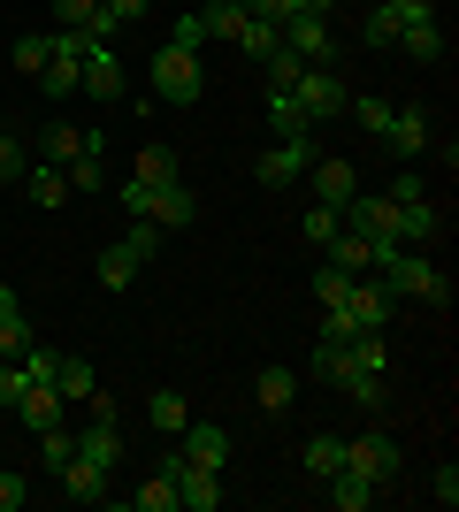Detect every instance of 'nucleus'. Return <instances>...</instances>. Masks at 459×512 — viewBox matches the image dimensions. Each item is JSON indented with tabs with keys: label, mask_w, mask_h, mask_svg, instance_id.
<instances>
[{
	"label": "nucleus",
	"mask_w": 459,
	"mask_h": 512,
	"mask_svg": "<svg viewBox=\"0 0 459 512\" xmlns=\"http://www.w3.org/2000/svg\"><path fill=\"white\" fill-rule=\"evenodd\" d=\"M383 192H391V199H398V207H406V199H429V176H421V169H414V161H406V169H398V176H391V184H383Z\"/></svg>",
	"instance_id": "43"
},
{
	"label": "nucleus",
	"mask_w": 459,
	"mask_h": 512,
	"mask_svg": "<svg viewBox=\"0 0 459 512\" xmlns=\"http://www.w3.org/2000/svg\"><path fill=\"white\" fill-rule=\"evenodd\" d=\"M31 344H39V337H31V321H0V360H23V352H31Z\"/></svg>",
	"instance_id": "40"
},
{
	"label": "nucleus",
	"mask_w": 459,
	"mask_h": 512,
	"mask_svg": "<svg viewBox=\"0 0 459 512\" xmlns=\"http://www.w3.org/2000/svg\"><path fill=\"white\" fill-rule=\"evenodd\" d=\"M16 69H23V77H39V69H46V31H23V39H16Z\"/></svg>",
	"instance_id": "44"
},
{
	"label": "nucleus",
	"mask_w": 459,
	"mask_h": 512,
	"mask_svg": "<svg viewBox=\"0 0 459 512\" xmlns=\"http://www.w3.org/2000/svg\"><path fill=\"white\" fill-rule=\"evenodd\" d=\"M69 451H77V428H62V421H54V428H39V459H46L54 474L69 467Z\"/></svg>",
	"instance_id": "34"
},
{
	"label": "nucleus",
	"mask_w": 459,
	"mask_h": 512,
	"mask_svg": "<svg viewBox=\"0 0 459 512\" xmlns=\"http://www.w3.org/2000/svg\"><path fill=\"white\" fill-rule=\"evenodd\" d=\"M199 92H207V69H199L192 46H161L153 54V100H169V107H199Z\"/></svg>",
	"instance_id": "2"
},
{
	"label": "nucleus",
	"mask_w": 459,
	"mask_h": 512,
	"mask_svg": "<svg viewBox=\"0 0 459 512\" xmlns=\"http://www.w3.org/2000/svg\"><path fill=\"white\" fill-rule=\"evenodd\" d=\"M69 192H108V153H77L69 161Z\"/></svg>",
	"instance_id": "32"
},
{
	"label": "nucleus",
	"mask_w": 459,
	"mask_h": 512,
	"mask_svg": "<svg viewBox=\"0 0 459 512\" xmlns=\"http://www.w3.org/2000/svg\"><path fill=\"white\" fill-rule=\"evenodd\" d=\"M306 169H314V138H276L261 153V184H299Z\"/></svg>",
	"instance_id": "13"
},
{
	"label": "nucleus",
	"mask_w": 459,
	"mask_h": 512,
	"mask_svg": "<svg viewBox=\"0 0 459 512\" xmlns=\"http://www.w3.org/2000/svg\"><path fill=\"white\" fill-rule=\"evenodd\" d=\"M62 490H69V505H108V497H115V474H108V467H92V459H77V451H69V467H62Z\"/></svg>",
	"instance_id": "14"
},
{
	"label": "nucleus",
	"mask_w": 459,
	"mask_h": 512,
	"mask_svg": "<svg viewBox=\"0 0 459 512\" xmlns=\"http://www.w3.org/2000/svg\"><path fill=\"white\" fill-rule=\"evenodd\" d=\"M284 46V23H261V16H245V31H238V54H253V62H268Z\"/></svg>",
	"instance_id": "30"
},
{
	"label": "nucleus",
	"mask_w": 459,
	"mask_h": 512,
	"mask_svg": "<svg viewBox=\"0 0 459 512\" xmlns=\"http://www.w3.org/2000/svg\"><path fill=\"white\" fill-rule=\"evenodd\" d=\"M100 23V0H54V31H92Z\"/></svg>",
	"instance_id": "36"
},
{
	"label": "nucleus",
	"mask_w": 459,
	"mask_h": 512,
	"mask_svg": "<svg viewBox=\"0 0 459 512\" xmlns=\"http://www.w3.org/2000/svg\"><path fill=\"white\" fill-rule=\"evenodd\" d=\"M337 390H345L352 406H368V413H383V375H375V367H345V375H337Z\"/></svg>",
	"instance_id": "27"
},
{
	"label": "nucleus",
	"mask_w": 459,
	"mask_h": 512,
	"mask_svg": "<svg viewBox=\"0 0 459 512\" xmlns=\"http://www.w3.org/2000/svg\"><path fill=\"white\" fill-rule=\"evenodd\" d=\"M169 39H176V46H192V54L207 46V23H199V8H192V16H176V31H169Z\"/></svg>",
	"instance_id": "48"
},
{
	"label": "nucleus",
	"mask_w": 459,
	"mask_h": 512,
	"mask_svg": "<svg viewBox=\"0 0 459 512\" xmlns=\"http://www.w3.org/2000/svg\"><path fill=\"white\" fill-rule=\"evenodd\" d=\"M54 390H62V406H85L92 390H100V375H92L85 360H69V352H62V375H54Z\"/></svg>",
	"instance_id": "29"
},
{
	"label": "nucleus",
	"mask_w": 459,
	"mask_h": 512,
	"mask_svg": "<svg viewBox=\"0 0 459 512\" xmlns=\"http://www.w3.org/2000/svg\"><path fill=\"white\" fill-rule=\"evenodd\" d=\"M429 123H437L429 107H391V123L375 130V138H383V146H391L398 161H421V153L437 146V130H429Z\"/></svg>",
	"instance_id": "6"
},
{
	"label": "nucleus",
	"mask_w": 459,
	"mask_h": 512,
	"mask_svg": "<svg viewBox=\"0 0 459 512\" xmlns=\"http://www.w3.org/2000/svg\"><path fill=\"white\" fill-rule=\"evenodd\" d=\"M398 54H406V62H437V54H444V23L437 16H414L406 31H398Z\"/></svg>",
	"instance_id": "22"
},
{
	"label": "nucleus",
	"mask_w": 459,
	"mask_h": 512,
	"mask_svg": "<svg viewBox=\"0 0 459 512\" xmlns=\"http://www.w3.org/2000/svg\"><path fill=\"white\" fill-rule=\"evenodd\" d=\"M77 92H92V100H123V54H115V39L85 46V85H77Z\"/></svg>",
	"instance_id": "8"
},
{
	"label": "nucleus",
	"mask_w": 459,
	"mask_h": 512,
	"mask_svg": "<svg viewBox=\"0 0 459 512\" xmlns=\"http://www.w3.org/2000/svg\"><path fill=\"white\" fill-rule=\"evenodd\" d=\"M322 490H329V505H337V512H368L375 497H383V482H368L360 467H337V474L322 482Z\"/></svg>",
	"instance_id": "17"
},
{
	"label": "nucleus",
	"mask_w": 459,
	"mask_h": 512,
	"mask_svg": "<svg viewBox=\"0 0 459 512\" xmlns=\"http://www.w3.org/2000/svg\"><path fill=\"white\" fill-rule=\"evenodd\" d=\"M299 54H291V46H276V54H268V85H299Z\"/></svg>",
	"instance_id": "46"
},
{
	"label": "nucleus",
	"mask_w": 459,
	"mask_h": 512,
	"mask_svg": "<svg viewBox=\"0 0 459 512\" xmlns=\"http://www.w3.org/2000/svg\"><path fill=\"white\" fill-rule=\"evenodd\" d=\"M77 459L123 474V428H115V413H92V428H77Z\"/></svg>",
	"instance_id": "9"
},
{
	"label": "nucleus",
	"mask_w": 459,
	"mask_h": 512,
	"mask_svg": "<svg viewBox=\"0 0 459 512\" xmlns=\"http://www.w3.org/2000/svg\"><path fill=\"white\" fill-rule=\"evenodd\" d=\"M268 130H276V138H306V130H314L291 85H268Z\"/></svg>",
	"instance_id": "21"
},
{
	"label": "nucleus",
	"mask_w": 459,
	"mask_h": 512,
	"mask_svg": "<svg viewBox=\"0 0 459 512\" xmlns=\"http://www.w3.org/2000/svg\"><path fill=\"white\" fill-rule=\"evenodd\" d=\"M77 153H108L92 123H54V130H46V161H62V169H69Z\"/></svg>",
	"instance_id": "19"
},
{
	"label": "nucleus",
	"mask_w": 459,
	"mask_h": 512,
	"mask_svg": "<svg viewBox=\"0 0 459 512\" xmlns=\"http://www.w3.org/2000/svg\"><path fill=\"white\" fill-rule=\"evenodd\" d=\"M146 421L161 428V436H184V421H192V406H184L176 390H153V398H146Z\"/></svg>",
	"instance_id": "28"
},
{
	"label": "nucleus",
	"mask_w": 459,
	"mask_h": 512,
	"mask_svg": "<svg viewBox=\"0 0 459 512\" xmlns=\"http://www.w3.org/2000/svg\"><path fill=\"white\" fill-rule=\"evenodd\" d=\"M245 16H253L245 0H207V8H199V23H207V39H230V46H238Z\"/></svg>",
	"instance_id": "24"
},
{
	"label": "nucleus",
	"mask_w": 459,
	"mask_h": 512,
	"mask_svg": "<svg viewBox=\"0 0 459 512\" xmlns=\"http://www.w3.org/2000/svg\"><path fill=\"white\" fill-rule=\"evenodd\" d=\"M368 268L383 276V291H391V299H429V306L452 299V276H444V268L421 253V245H391V237H375Z\"/></svg>",
	"instance_id": "1"
},
{
	"label": "nucleus",
	"mask_w": 459,
	"mask_h": 512,
	"mask_svg": "<svg viewBox=\"0 0 459 512\" xmlns=\"http://www.w3.org/2000/svg\"><path fill=\"white\" fill-rule=\"evenodd\" d=\"M8 421H23V428H54V421H69V406H62V390L54 383H31L16 398V413H8Z\"/></svg>",
	"instance_id": "18"
},
{
	"label": "nucleus",
	"mask_w": 459,
	"mask_h": 512,
	"mask_svg": "<svg viewBox=\"0 0 459 512\" xmlns=\"http://www.w3.org/2000/svg\"><path fill=\"white\" fill-rule=\"evenodd\" d=\"M138 512H176V482L161 467L146 474V482H138Z\"/></svg>",
	"instance_id": "35"
},
{
	"label": "nucleus",
	"mask_w": 459,
	"mask_h": 512,
	"mask_svg": "<svg viewBox=\"0 0 459 512\" xmlns=\"http://www.w3.org/2000/svg\"><path fill=\"white\" fill-rule=\"evenodd\" d=\"M437 230H444L437 199H406L398 207V245H437Z\"/></svg>",
	"instance_id": "20"
},
{
	"label": "nucleus",
	"mask_w": 459,
	"mask_h": 512,
	"mask_svg": "<svg viewBox=\"0 0 459 512\" xmlns=\"http://www.w3.org/2000/svg\"><path fill=\"white\" fill-rule=\"evenodd\" d=\"M146 222H153L161 237H169V230H192V222H199V199H192V184H153V207H146Z\"/></svg>",
	"instance_id": "10"
},
{
	"label": "nucleus",
	"mask_w": 459,
	"mask_h": 512,
	"mask_svg": "<svg viewBox=\"0 0 459 512\" xmlns=\"http://www.w3.org/2000/svg\"><path fill=\"white\" fill-rule=\"evenodd\" d=\"M360 276H368V268H360ZM345 291H352V268L322 260V268H314V299H322V306H345Z\"/></svg>",
	"instance_id": "31"
},
{
	"label": "nucleus",
	"mask_w": 459,
	"mask_h": 512,
	"mask_svg": "<svg viewBox=\"0 0 459 512\" xmlns=\"http://www.w3.org/2000/svg\"><path fill=\"white\" fill-rule=\"evenodd\" d=\"M398 8V23H414V16H437V0H391Z\"/></svg>",
	"instance_id": "51"
},
{
	"label": "nucleus",
	"mask_w": 459,
	"mask_h": 512,
	"mask_svg": "<svg viewBox=\"0 0 459 512\" xmlns=\"http://www.w3.org/2000/svg\"><path fill=\"white\" fill-rule=\"evenodd\" d=\"M299 459H306V474H314V482H329V474L345 467V436H306Z\"/></svg>",
	"instance_id": "26"
},
{
	"label": "nucleus",
	"mask_w": 459,
	"mask_h": 512,
	"mask_svg": "<svg viewBox=\"0 0 459 512\" xmlns=\"http://www.w3.org/2000/svg\"><path fill=\"white\" fill-rule=\"evenodd\" d=\"M306 237H314V245H329V237L345 230V207H322V199H314V207H306V222H299Z\"/></svg>",
	"instance_id": "37"
},
{
	"label": "nucleus",
	"mask_w": 459,
	"mask_h": 512,
	"mask_svg": "<svg viewBox=\"0 0 459 512\" xmlns=\"http://www.w3.org/2000/svg\"><path fill=\"white\" fill-rule=\"evenodd\" d=\"M398 31H406V23H398V8L383 0V8L368 16V46H375V54H391V46H398Z\"/></svg>",
	"instance_id": "38"
},
{
	"label": "nucleus",
	"mask_w": 459,
	"mask_h": 512,
	"mask_svg": "<svg viewBox=\"0 0 459 512\" xmlns=\"http://www.w3.org/2000/svg\"><path fill=\"white\" fill-rule=\"evenodd\" d=\"M0 428H8V413H0Z\"/></svg>",
	"instance_id": "53"
},
{
	"label": "nucleus",
	"mask_w": 459,
	"mask_h": 512,
	"mask_svg": "<svg viewBox=\"0 0 459 512\" xmlns=\"http://www.w3.org/2000/svg\"><path fill=\"white\" fill-rule=\"evenodd\" d=\"M306 184H314V199H322V207H345V199L360 192V169H352V161H314V169H306Z\"/></svg>",
	"instance_id": "16"
},
{
	"label": "nucleus",
	"mask_w": 459,
	"mask_h": 512,
	"mask_svg": "<svg viewBox=\"0 0 459 512\" xmlns=\"http://www.w3.org/2000/svg\"><path fill=\"white\" fill-rule=\"evenodd\" d=\"M284 46L299 62H337V39H329V16H291L284 23Z\"/></svg>",
	"instance_id": "15"
},
{
	"label": "nucleus",
	"mask_w": 459,
	"mask_h": 512,
	"mask_svg": "<svg viewBox=\"0 0 459 512\" xmlns=\"http://www.w3.org/2000/svg\"><path fill=\"white\" fill-rule=\"evenodd\" d=\"M291 92H299L306 123H337V115H345V100H352V92H345V77H337L329 62H306V69H299V85H291Z\"/></svg>",
	"instance_id": "4"
},
{
	"label": "nucleus",
	"mask_w": 459,
	"mask_h": 512,
	"mask_svg": "<svg viewBox=\"0 0 459 512\" xmlns=\"http://www.w3.org/2000/svg\"><path fill=\"white\" fill-rule=\"evenodd\" d=\"M23 306H16V291H8V283H0V321H16Z\"/></svg>",
	"instance_id": "52"
},
{
	"label": "nucleus",
	"mask_w": 459,
	"mask_h": 512,
	"mask_svg": "<svg viewBox=\"0 0 459 512\" xmlns=\"http://www.w3.org/2000/svg\"><path fill=\"white\" fill-rule=\"evenodd\" d=\"M138 184H176V153L169 146H138Z\"/></svg>",
	"instance_id": "33"
},
{
	"label": "nucleus",
	"mask_w": 459,
	"mask_h": 512,
	"mask_svg": "<svg viewBox=\"0 0 459 512\" xmlns=\"http://www.w3.org/2000/svg\"><path fill=\"white\" fill-rule=\"evenodd\" d=\"M23 497H31V490H23V474H0V512H23Z\"/></svg>",
	"instance_id": "50"
},
{
	"label": "nucleus",
	"mask_w": 459,
	"mask_h": 512,
	"mask_svg": "<svg viewBox=\"0 0 459 512\" xmlns=\"http://www.w3.org/2000/svg\"><path fill=\"white\" fill-rule=\"evenodd\" d=\"M23 169H31V153H23L16 138L0 130V184H23Z\"/></svg>",
	"instance_id": "45"
},
{
	"label": "nucleus",
	"mask_w": 459,
	"mask_h": 512,
	"mask_svg": "<svg viewBox=\"0 0 459 512\" xmlns=\"http://www.w3.org/2000/svg\"><path fill=\"white\" fill-rule=\"evenodd\" d=\"M31 390V375H23V360H0V413H16V398Z\"/></svg>",
	"instance_id": "42"
},
{
	"label": "nucleus",
	"mask_w": 459,
	"mask_h": 512,
	"mask_svg": "<svg viewBox=\"0 0 459 512\" xmlns=\"http://www.w3.org/2000/svg\"><path fill=\"white\" fill-rule=\"evenodd\" d=\"M345 467H360L368 482H391L398 474V444L375 428V436H345Z\"/></svg>",
	"instance_id": "12"
},
{
	"label": "nucleus",
	"mask_w": 459,
	"mask_h": 512,
	"mask_svg": "<svg viewBox=\"0 0 459 512\" xmlns=\"http://www.w3.org/2000/svg\"><path fill=\"white\" fill-rule=\"evenodd\" d=\"M261 413H291V398H299V375H291V367H261Z\"/></svg>",
	"instance_id": "25"
},
{
	"label": "nucleus",
	"mask_w": 459,
	"mask_h": 512,
	"mask_svg": "<svg viewBox=\"0 0 459 512\" xmlns=\"http://www.w3.org/2000/svg\"><path fill=\"white\" fill-rule=\"evenodd\" d=\"M161 474L176 482V512H215V505H222V474H215V467H192L184 451H169V459H161Z\"/></svg>",
	"instance_id": "5"
},
{
	"label": "nucleus",
	"mask_w": 459,
	"mask_h": 512,
	"mask_svg": "<svg viewBox=\"0 0 459 512\" xmlns=\"http://www.w3.org/2000/svg\"><path fill=\"white\" fill-rule=\"evenodd\" d=\"M337 314L352 321V329H383V321H391V291H383V276H352V291H345V306H337Z\"/></svg>",
	"instance_id": "7"
},
{
	"label": "nucleus",
	"mask_w": 459,
	"mask_h": 512,
	"mask_svg": "<svg viewBox=\"0 0 459 512\" xmlns=\"http://www.w3.org/2000/svg\"><path fill=\"white\" fill-rule=\"evenodd\" d=\"M23 192L39 199V207H62L69 199V169L62 161H31V169H23Z\"/></svg>",
	"instance_id": "23"
},
{
	"label": "nucleus",
	"mask_w": 459,
	"mask_h": 512,
	"mask_svg": "<svg viewBox=\"0 0 459 512\" xmlns=\"http://www.w3.org/2000/svg\"><path fill=\"white\" fill-rule=\"evenodd\" d=\"M314 375H322V383L345 375V337H322V344H314Z\"/></svg>",
	"instance_id": "41"
},
{
	"label": "nucleus",
	"mask_w": 459,
	"mask_h": 512,
	"mask_svg": "<svg viewBox=\"0 0 459 512\" xmlns=\"http://www.w3.org/2000/svg\"><path fill=\"white\" fill-rule=\"evenodd\" d=\"M176 451L192 459V467H230V428H215V421H184V436H176Z\"/></svg>",
	"instance_id": "11"
},
{
	"label": "nucleus",
	"mask_w": 459,
	"mask_h": 512,
	"mask_svg": "<svg viewBox=\"0 0 459 512\" xmlns=\"http://www.w3.org/2000/svg\"><path fill=\"white\" fill-rule=\"evenodd\" d=\"M345 115L360 130H383V123H391V107H383V100H345Z\"/></svg>",
	"instance_id": "47"
},
{
	"label": "nucleus",
	"mask_w": 459,
	"mask_h": 512,
	"mask_svg": "<svg viewBox=\"0 0 459 512\" xmlns=\"http://www.w3.org/2000/svg\"><path fill=\"white\" fill-rule=\"evenodd\" d=\"M23 375H31V383H54V375H62V352H54V344H31V352H23Z\"/></svg>",
	"instance_id": "39"
},
{
	"label": "nucleus",
	"mask_w": 459,
	"mask_h": 512,
	"mask_svg": "<svg viewBox=\"0 0 459 512\" xmlns=\"http://www.w3.org/2000/svg\"><path fill=\"white\" fill-rule=\"evenodd\" d=\"M153 253H161V230H153V222H131V237L100 253V283H108V291H131V283H138V268H146Z\"/></svg>",
	"instance_id": "3"
},
{
	"label": "nucleus",
	"mask_w": 459,
	"mask_h": 512,
	"mask_svg": "<svg viewBox=\"0 0 459 512\" xmlns=\"http://www.w3.org/2000/svg\"><path fill=\"white\" fill-rule=\"evenodd\" d=\"M437 505H444V512L459 505V467H452V459H444V467H437Z\"/></svg>",
	"instance_id": "49"
}]
</instances>
